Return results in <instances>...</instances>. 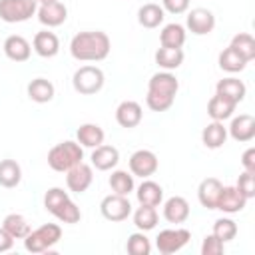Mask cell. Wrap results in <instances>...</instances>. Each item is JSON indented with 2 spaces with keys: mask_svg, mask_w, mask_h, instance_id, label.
<instances>
[{
  "mask_svg": "<svg viewBox=\"0 0 255 255\" xmlns=\"http://www.w3.org/2000/svg\"><path fill=\"white\" fill-rule=\"evenodd\" d=\"M135 197L139 201V205H151V207H157L161 201H163V187L151 179H143L137 189H135Z\"/></svg>",
  "mask_w": 255,
  "mask_h": 255,
  "instance_id": "obj_22",
  "label": "cell"
},
{
  "mask_svg": "<svg viewBox=\"0 0 255 255\" xmlns=\"http://www.w3.org/2000/svg\"><path fill=\"white\" fill-rule=\"evenodd\" d=\"M157 209L151 205H139L133 211V225L137 227V231H151L157 225Z\"/></svg>",
  "mask_w": 255,
  "mask_h": 255,
  "instance_id": "obj_35",
  "label": "cell"
},
{
  "mask_svg": "<svg viewBox=\"0 0 255 255\" xmlns=\"http://www.w3.org/2000/svg\"><path fill=\"white\" fill-rule=\"evenodd\" d=\"M225 249V243L221 239H217L213 233L205 235L201 241V255H221Z\"/></svg>",
  "mask_w": 255,
  "mask_h": 255,
  "instance_id": "obj_40",
  "label": "cell"
},
{
  "mask_svg": "<svg viewBox=\"0 0 255 255\" xmlns=\"http://www.w3.org/2000/svg\"><path fill=\"white\" fill-rule=\"evenodd\" d=\"M213 235L217 239H221L223 243H227V241L235 239V235H237V223L233 219H229V217H219L213 223Z\"/></svg>",
  "mask_w": 255,
  "mask_h": 255,
  "instance_id": "obj_38",
  "label": "cell"
},
{
  "mask_svg": "<svg viewBox=\"0 0 255 255\" xmlns=\"http://www.w3.org/2000/svg\"><path fill=\"white\" fill-rule=\"evenodd\" d=\"M227 139V128L223 126V122H215L211 120V124H207L201 131V141L207 149H219Z\"/></svg>",
  "mask_w": 255,
  "mask_h": 255,
  "instance_id": "obj_26",
  "label": "cell"
},
{
  "mask_svg": "<svg viewBox=\"0 0 255 255\" xmlns=\"http://www.w3.org/2000/svg\"><path fill=\"white\" fill-rule=\"evenodd\" d=\"M104 82H106V76H104L102 68L92 66V64L80 66L74 72V76H72V86L82 96H94V94H98L104 88Z\"/></svg>",
  "mask_w": 255,
  "mask_h": 255,
  "instance_id": "obj_6",
  "label": "cell"
},
{
  "mask_svg": "<svg viewBox=\"0 0 255 255\" xmlns=\"http://www.w3.org/2000/svg\"><path fill=\"white\" fill-rule=\"evenodd\" d=\"M2 50H4L6 58L12 60V62H26L30 58V54H32V44L24 36L12 34V36H8L4 40Z\"/></svg>",
  "mask_w": 255,
  "mask_h": 255,
  "instance_id": "obj_16",
  "label": "cell"
},
{
  "mask_svg": "<svg viewBox=\"0 0 255 255\" xmlns=\"http://www.w3.org/2000/svg\"><path fill=\"white\" fill-rule=\"evenodd\" d=\"M104 137H106V133L98 124H82L78 128V131H76V141L82 147H90V149L102 145Z\"/></svg>",
  "mask_w": 255,
  "mask_h": 255,
  "instance_id": "obj_25",
  "label": "cell"
},
{
  "mask_svg": "<svg viewBox=\"0 0 255 255\" xmlns=\"http://www.w3.org/2000/svg\"><path fill=\"white\" fill-rule=\"evenodd\" d=\"M155 64L161 68V70H165V72H173V70H177L181 64H183V50L181 48H157V52H155Z\"/></svg>",
  "mask_w": 255,
  "mask_h": 255,
  "instance_id": "obj_29",
  "label": "cell"
},
{
  "mask_svg": "<svg viewBox=\"0 0 255 255\" xmlns=\"http://www.w3.org/2000/svg\"><path fill=\"white\" fill-rule=\"evenodd\" d=\"M120 161V151L114 145L102 143L98 147L92 149V167L100 169V171H110L118 165Z\"/></svg>",
  "mask_w": 255,
  "mask_h": 255,
  "instance_id": "obj_20",
  "label": "cell"
},
{
  "mask_svg": "<svg viewBox=\"0 0 255 255\" xmlns=\"http://www.w3.org/2000/svg\"><path fill=\"white\" fill-rule=\"evenodd\" d=\"M100 213L108 219V221H126L131 215V203L126 195H118V193H110L102 199L100 203Z\"/></svg>",
  "mask_w": 255,
  "mask_h": 255,
  "instance_id": "obj_9",
  "label": "cell"
},
{
  "mask_svg": "<svg viewBox=\"0 0 255 255\" xmlns=\"http://www.w3.org/2000/svg\"><path fill=\"white\" fill-rule=\"evenodd\" d=\"M227 135H231L239 143H247L255 137V118L251 114H239L231 120L227 128Z\"/></svg>",
  "mask_w": 255,
  "mask_h": 255,
  "instance_id": "obj_15",
  "label": "cell"
},
{
  "mask_svg": "<svg viewBox=\"0 0 255 255\" xmlns=\"http://www.w3.org/2000/svg\"><path fill=\"white\" fill-rule=\"evenodd\" d=\"M191 239V231L185 227H173V229H163L155 237V249L161 255H171L181 251Z\"/></svg>",
  "mask_w": 255,
  "mask_h": 255,
  "instance_id": "obj_8",
  "label": "cell"
},
{
  "mask_svg": "<svg viewBox=\"0 0 255 255\" xmlns=\"http://www.w3.org/2000/svg\"><path fill=\"white\" fill-rule=\"evenodd\" d=\"M44 207L48 213H52L60 223H78L82 219V211L80 207L70 199L68 191H64L62 187H50L44 193Z\"/></svg>",
  "mask_w": 255,
  "mask_h": 255,
  "instance_id": "obj_3",
  "label": "cell"
},
{
  "mask_svg": "<svg viewBox=\"0 0 255 255\" xmlns=\"http://www.w3.org/2000/svg\"><path fill=\"white\" fill-rule=\"evenodd\" d=\"M221 187H223V183L217 177H205L199 183V187H197V199H199V203L205 209H215Z\"/></svg>",
  "mask_w": 255,
  "mask_h": 255,
  "instance_id": "obj_23",
  "label": "cell"
},
{
  "mask_svg": "<svg viewBox=\"0 0 255 255\" xmlns=\"http://www.w3.org/2000/svg\"><path fill=\"white\" fill-rule=\"evenodd\" d=\"M239 56H243L247 62H251L255 58V38L247 32H239L231 38V44H229Z\"/></svg>",
  "mask_w": 255,
  "mask_h": 255,
  "instance_id": "obj_36",
  "label": "cell"
},
{
  "mask_svg": "<svg viewBox=\"0 0 255 255\" xmlns=\"http://www.w3.org/2000/svg\"><path fill=\"white\" fill-rule=\"evenodd\" d=\"M241 165L245 171L255 173V147H247L241 155Z\"/></svg>",
  "mask_w": 255,
  "mask_h": 255,
  "instance_id": "obj_42",
  "label": "cell"
},
{
  "mask_svg": "<svg viewBox=\"0 0 255 255\" xmlns=\"http://www.w3.org/2000/svg\"><path fill=\"white\" fill-rule=\"evenodd\" d=\"M36 16H38L40 24H44L48 28H56V26H62L68 20V8L60 0L48 2V4H38Z\"/></svg>",
  "mask_w": 255,
  "mask_h": 255,
  "instance_id": "obj_13",
  "label": "cell"
},
{
  "mask_svg": "<svg viewBox=\"0 0 255 255\" xmlns=\"http://www.w3.org/2000/svg\"><path fill=\"white\" fill-rule=\"evenodd\" d=\"M128 165H129V173L133 177L145 179V177H151L157 171L159 161H157V155L151 149H137L129 155Z\"/></svg>",
  "mask_w": 255,
  "mask_h": 255,
  "instance_id": "obj_10",
  "label": "cell"
},
{
  "mask_svg": "<svg viewBox=\"0 0 255 255\" xmlns=\"http://www.w3.org/2000/svg\"><path fill=\"white\" fill-rule=\"evenodd\" d=\"M26 92H28V98H30L32 102H36V104H48V102L54 100L56 88H54V84H52L50 80H46V78H34V80L28 84Z\"/></svg>",
  "mask_w": 255,
  "mask_h": 255,
  "instance_id": "obj_24",
  "label": "cell"
},
{
  "mask_svg": "<svg viewBox=\"0 0 255 255\" xmlns=\"http://www.w3.org/2000/svg\"><path fill=\"white\" fill-rule=\"evenodd\" d=\"M163 217L167 223H173V225H179V223H185L187 217H189V203L185 197L181 195H173L169 199H165L163 203Z\"/></svg>",
  "mask_w": 255,
  "mask_h": 255,
  "instance_id": "obj_19",
  "label": "cell"
},
{
  "mask_svg": "<svg viewBox=\"0 0 255 255\" xmlns=\"http://www.w3.org/2000/svg\"><path fill=\"white\" fill-rule=\"evenodd\" d=\"M2 227H4L14 239H24V237L32 231L28 219H26L24 215H20V213H8V215L4 217V221H2Z\"/></svg>",
  "mask_w": 255,
  "mask_h": 255,
  "instance_id": "obj_34",
  "label": "cell"
},
{
  "mask_svg": "<svg viewBox=\"0 0 255 255\" xmlns=\"http://www.w3.org/2000/svg\"><path fill=\"white\" fill-rule=\"evenodd\" d=\"M235 187H237V189H239L247 199L255 197V173H251V171H245V169H243V173L239 175V179H237Z\"/></svg>",
  "mask_w": 255,
  "mask_h": 255,
  "instance_id": "obj_39",
  "label": "cell"
},
{
  "mask_svg": "<svg viewBox=\"0 0 255 255\" xmlns=\"http://www.w3.org/2000/svg\"><path fill=\"white\" fill-rule=\"evenodd\" d=\"M185 38H187L185 26H181L177 22L165 24L159 32V44L163 48H181L185 44Z\"/></svg>",
  "mask_w": 255,
  "mask_h": 255,
  "instance_id": "obj_28",
  "label": "cell"
},
{
  "mask_svg": "<svg viewBox=\"0 0 255 255\" xmlns=\"http://www.w3.org/2000/svg\"><path fill=\"white\" fill-rule=\"evenodd\" d=\"M161 8L169 14H183L189 8V0H161Z\"/></svg>",
  "mask_w": 255,
  "mask_h": 255,
  "instance_id": "obj_41",
  "label": "cell"
},
{
  "mask_svg": "<svg viewBox=\"0 0 255 255\" xmlns=\"http://www.w3.org/2000/svg\"><path fill=\"white\" fill-rule=\"evenodd\" d=\"M215 94H219V96L231 100L233 104H239V102H243L245 96H247V86H245L239 78H233V76H231V78H223V80L217 82Z\"/></svg>",
  "mask_w": 255,
  "mask_h": 255,
  "instance_id": "obj_21",
  "label": "cell"
},
{
  "mask_svg": "<svg viewBox=\"0 0 255 255\" xmlns=\"http://www.w3.org/2000/svg\"><path fill=\"white\" fill-rule=\"evenodd\" d=\"M82 159H84V147L74 139L60 141L48 151V165L58 173H66Z\"/></svg>",
  "mask_w": 255,
  "mask_h": 255,
  "instance_id": "obj_4",
  "label": "cell"
},
{
  "mask_svg": "<svg viewBox=\"0 0 255 255\" xmlns=\"http://www.w3.org/2000/svg\"><path fill=\"white\" fill-rule=\"evenodd\" d=\"M36 0H0V20L8 24L26 22L32 16H36Z\"/></svg>",
  "mask_w": 255,
  "mask_h": 255,
  "instance_id": "obj_7",
  "label": "cell"
},
{
  "mask_svg": "<svg viewBox=\"0 0 255 255\" xmlns=\"http://www.w3.org/2000/svg\"><path fill=\"white\" fill-rule=\"evenodd\" d=\"M187 30L195 36H205V34H211L213 28H215V16L211 10L207 8H193L189 14H187Z\"/></svg>",
  "mask_w": 255,
  "mask_h": 255,
  "instance_id": "obj_14",
  "label": "cell"
},
{
  "mask_svg": "<svg viewBox=\"0 0 255 255\" xmlns=\"http://www.w3.org/2000/svg\"><path fill=\"white\" fill-rule=\"evenodd\" d=\"M92 181H94V169L86 161H80V163H76L74 167H70L66 171V185L74 193L88 191V187L92 185Z\"/></svg>",
  "mask_w": 255,
  "mask_h": 255,
  "instance_id": "obj_11",
  "label": "cell"
},
{
  "mask_svg": "<svg viewBox=\"0 0 255 255\" xmlns=\"http://www.w3.org/2000/svg\"><path fill=\"white\" fill-rule=\"evenodd\" d=\"M32 50L40 56V58H54L60 52V40L54 32L50 30H40L34 34L32 40Z\"/></svg>",
  "mask_w": 255,
  "mask_h": 255,
  "instance_id": "obj_18",
  "label": "cell"
},
{
  "mask_svg": "<svg viewBox=\"0 0 255 255\" xmlns=\"http://www.w3.org/2000/svg\"><path fill=\"white\" fill-rule=\"evenodd\" d=\"M247 197L235 187V185H223L221 187V191H219V197H217V205H215V209H219V211H223V213H229V215H233V213H239V211H243L245 209V205H247Z\"/></svg>",
  "mask_w": 255,
  "mask_h": 255,
  "instance_id": "obj_12",
  "label": "cell"
},
{
  "mask_svg": "<svg viewBox=\"0 0 255 255\" xmlns=\"http://www.w3.org/2000/svg\"><path fill=\"white\" fill-rule=\"evenodd\" d=\"M62 239V227L58 223H44L32 229L24 237V247L30 253H46Z\"/></svg>",
  "mask_w": 255,
  "mask_h": 255,
  "instance_id": "obj_5",
  "label": "cell"
},
{
  "mask_svg": "<svg viewBox=\"0 0 255 255\" xmlns=\"http://www.w3.org/2000/svg\"><path fill=\"white\" fill-rule=\"evenodd\" d=\"M217 64H219V68H221L223 72H227V74H237V72H243L249 62H247L243 56H239L231 46H227L225 50H221V54H219V58H217Z\"/></svg>",
  "mask_w": 255,
  "mask_h": 255,
  "instance_id": "obj_31",
  "label": "cell"
},
{
  "mask_svg": "<svg viewBox=\"0 0 255 255\" xmlns=\"http://www.w3.org/2000/svg\"><path fill=\"white\" fill-rule=\"evenodd\" d=\"M179 90V80L171 72H157L149 78L147 82V96H145V106L151 112H167L177 96Z\"/></svg>",
  "mask_w": 255,
  "mask_h": 255,
  "instance_id": "obj_2",
  "label": "cell"
},
{
  "mask_svg": "<svg viewBox=\"0 0 255 255\" xmlns=\"http://www.w3.org/2000/svg\"><path fill=\"white\" fill-rule=\"evenodd\" d=\"M22 181V167L16 159H2L0 161V185L12 189Z\"/></svg>",
  "mask_w": 255,
  "mask_h": 255,
  "instance_id": "obj_32",
  "label": "cell"
},
{
  "mask_svg": "<svg viewBox=\"0 0 255 255\" xmlns=\"http://www.w3.org/2000/svg\"><path fill=\"white\" fill-rule=\"evenodd\" d=\"M112 50L110 36L102 30L78 32L70 42V54L78 62H102Z\"/></svg>",
  "mask_w": 255,
  "mask_h": 255,
  "instance_id": "obj_1",
  "label": "cell"
},
{
  "mask_svg": "<svg viewBox=\"0 0 255 255\" xmlns=\"http://www.w3.org/2000/svg\"><path fill=\"white\" fill-rule=\"evenodd\" d=\"M163 18H165L163 8L153 2H147V4L139 6V10H137V22H139V26H143L147 30L157 28L163 22Z\"/></svg>",
  "mask_w": 255,
  "mask_h": 255,
  "instance_id": "obj_30",
  "label": "cell"
},
{
  "mask_svg": "<svg viewBox=\"0 0 255 255\" xmlns=\"http://www.w3.org/2000/svg\"><path fill=\"white\" fill-rule=\"evenodd\" d=\"M235 108H237V104H233L231 100H227V98H223V96H219V94L211 96V100L207 102V114H209V118L215 120V122H225V120H229V118L233 116Z\"/></svg>",
  "mask_w": 255,
  "mask_h": 255,
  "instance_id": "obj_27",
  "label": "cell"
},
{
  "mask_svg": "<svg viewBox=\"0 0 255 255\" xmlns=\"http://www.w3.org/2000/svg\"><path fill=\"white\" fill-rule=\"evenodd\" d=\"M141 118H143V110H141V106H139L137 102H133V100H124V102L116 108V122H118L122 128H126V129H131V128L139 126Z\"/></svg>",
  "mask_w": 255,
  "mask_h": 255,
  "instance_id": "obj_17",
  "label": "cell"
},
{
  "mask_svg": "<svg viewBox=\"0 0 255 255\" xmlns=\"http://www.w3.org/2000/svg\"><path fill=\"white\" fill-rule=\"evenodd\" d=\"M12 247H14V237H12L4 227H0V253L10 251Z\"/></svg>",
  "mask_w": 255,
  "mask_h": 255,
  "instance_id": "obj_43",
  "label": "cell"
},
{
  "mask_svg": "<svg viewBox=\"0 0 255 255\" xmlns=\"http://www.w3.org/2000/svg\"><path fill=\"white\" fill-rule=\"evenodd\" d=\"M110 187H112V193H118V195H129L133 189H135V183H133V175L126 169H114L110 179H108Z\"/></svg>",
  "mask_w": 255,
  "mask_h": 255,
  "instance_id": "obj_33",
  "label": "cell"
},
{
  "mask_svg": "<svg viewBox=\"0 0 255 255\" xmlns=\"http://www.w3.org/2000/svg\"><path fill=\"white\" fill-rule=\"evenodd\" d=\"M38 4H48V2H56V0H36Z\"/></svg>",
  "mask_w": 255,
  "mask_h": 255,
  "instance_id": "obj_44",
  "label": "cell"
},
{
  "mask_svg": "<svg viewBox=\"0 0 255 255\" xmlns=\"http://www.w3.org/2000/svg\"><path fill=\"white\" fill-rule=\"evenodd\" d=\"M126 251L129 255H149L151 253V241L147 239L145 231H135L126 241Z\"/></svg>",
  "mask_w": 255,
  "mask_h": 255,
  "instance_id": "obj_37",
  "label": "cell"
}]
</instances>
